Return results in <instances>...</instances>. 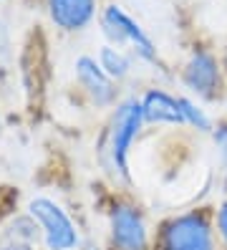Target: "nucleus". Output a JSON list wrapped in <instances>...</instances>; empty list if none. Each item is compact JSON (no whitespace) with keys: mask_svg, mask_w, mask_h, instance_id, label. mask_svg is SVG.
Masks as SVG:
<instances>
[{"mask_svg":"<svg viewBox=\"0 0 227 250\" xmlns=\"http://www.w3.org/2000/svg\"><path fill=\"white\" fill-rule=\"evenodd\" d=\"M154 250H220L215 208L194 205L164 217L154 230Z\"/></svg>","mask_w":227,"mask_h":250,"instance_id":"f257e3e1","label":"nucleus"},{"mask_svg":"<svg viewBox=\"0 0 227 250\" xmlns=\"http://www.w3.org/2000/svg\"><path fill=\"white\" fill-rule=\"evenodd\" d=\"M144 111L139 96H124L116 101L111 111L109 129H106V159L116 177L124 182H131V169H129V154L134 149L136 139L144 131Z\"/></svg>","mask_w":227,"mask_h":250,"instance_id":"f03ea898","label":"nucleus"},{"mask_svg":"<svg viewBox=\"0 0 227 250\" xmlns=\"http://www.w3.org/2000/svg\"><path fill=\"white\" fill-rule=\"evenodd\" d=\"M111 250H154V230L146 212L131 200H116L109 210Z\"/></svg>","mask_w":227,"mask_h":250,"instance_id":"7ed1b4c3","label":"nucleus"},{"mask_svg":"<svg viewBox=\"0 0 227 250\" xmlns=\"http://www.w3.org/2000/svg\"><path fill=\"white\" fill-rule=\"evenodd\" d=\"M101 31H103L106 38H109L111 46H119V48L129 46L134 58H139V61H144V63H151V66H159L157 43L151 41V36L129 16L124 8L106 5L103 13H101Z\"/></svg>","mask_w":227,"mask_h":250,"instance_id":"20e7f679","label":"nucleus"},{"mask_svg":"<svg viewBox=\"0 0 227 250\" xmlns=\"http://www.w3.org/2000/svg\"><path fill=\"white\" fill-rule=\"evenodd\" d=\"M179 83L187 96L197 101H217L225 91V76L220 58L207 48H194L179 68Z\"/></svg>","mask_w":227,"mask_h":250,"instance_id":"39448f33","label":"nucleus"},{"mask_svg":"<svg viewBox=\"0 0 227 250\" xmlns=\"http://www.w3.org/2000/svg\"><path fill=\"white\" fill-rule=\"evenodd\" d=\"M28 215L36 220L45 250H76L81 243L71 215L51 197H33L28 202Z\"/></svg>","mask_w":227,"mask_h":250,"instance_id":"423d86ee","label":"nucleus"},{"mask_svg":"<svg viewBox=\"0 0 227 250\" xmlns=\"http://www.w3.org/2000/svg\"><path fill=\"white\" fill-rule=\"evenodd\" d=\"M142 111H144V124L157 126V129H187L185 126V114H182L179 94H172L162 86H149L139 96Z\"/></svg>","mask_w":227,"mask_h":250,"instance_id":"0eeeda50","label":"nucleus"},{"mask_svg":"<svg viewBox=\"0 0 227 250\" xmlns=\"http://www.w3.org/2000/svg\"><path fill=\"white\" fill-rule=\"evenodd\" d=\"M73 68H76L79 83L83 86V91L88 94V99L96 106H101V109L116 106V81L106 76V71L101 68V63L94 56H79Z\"/></svg>","mask_w":227,"mask_h":250,"instance_id":"6e6552de","label":"nucleus"},{"mask_svg":"<svg viewBox=\"0 0 227 250\" xmlns=\"http://www.w3.org/2000/svg\"><path fill=\"white\" fill-rule=\"evenodd\" d=\"M51 21L61 31H83L96 18V0H45Z\"/></svg>","mask_w":227,"mask_h":250,"instance_id":"1a4fd4ad","label":"nucleus"},{"mask_svg":"<svg viewBox=\"0 0 227 250\" xmlns=\"http://www.w3.org/2000/svg\"><path fill=\"white\" fill-rule=\"evenodd\" d=\"M99 63H101V68L106 71V76L119 83V81L129 79L131 66H134V56L126 53L124 48L106 43V46H101V51H99Z\"/></svg>","mask_w":227,"mask_h":250,"instance_id":"9d476101","label":"nucleus"},{"mask_svg":"<svg viewBox=\"0 0 227 250\" xmlns=\"http://www.w3.org/2000/svg\"><path fill=\"white\" fill-rule=\"evenodd\" d=\"M179 104H182V114H185V126L197 131V134L209 137L217 122L209 116L202 101H197L194 96H187V94H179Z\"/></svg>","mask_w":227,"mask_h":250,"instance_id":"9b49d317","label":"nucleus"},{"mask_svg":"<svg viewBox=\"0 0 227 250\" xmlns=\"http://www.w3.org/2000/svg\"><path fill=\"white\" fill-rule=\"evenodd\" d=\"M212 146H215V157H217V172H220V177L222 182L227 185V119H217L215 129H212Z\"/></svg>","mask_w":227,"mask_h":250,"instance_id":"f8f14e48","label":"nucleus"},{"mask_svg":"<svg viewBox=\"0 0 227 250\" xmlns=\"http://www.w3.org/2000/svg\"><path fill=\"white\" fill-rule=\"evenodd\" d=\"M215 230H217L220 250H227V195L217 202V208H215Z\"/></svg>","mask_w":227,"mask_h":250,"instance_id":"ddd939ff","label":"nucleus"},{"mask_svg":"<svg viewBox=\"0 0 227 250\" xmlns=\"http://www.w3.org/2000/svg\"><path fill=\"white\" fill-rule=\"evenodd\" d=\"M83 250H99V248H91V245H88V248H83Z\"/></svg>","mask_w":227,"mask_h":250,"instance_id":"4468645a","label":"nucleus"}]
</instances>
